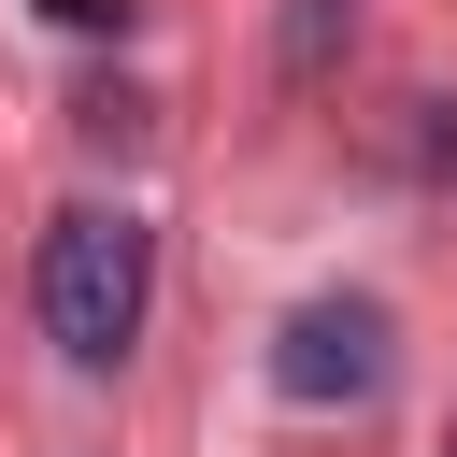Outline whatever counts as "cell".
Segmentation results:
<instances>
[{
	"instance_id": "obj_2",
	"label": "cell",
	"mask_w": 457,
	"mask_h": 457,
	"mask_svg": "<svg viewBox=\"0 0 457 457\" xmlns=\"http://www.w3.org/2000/svg\"><path fill=\"white\" fill-rule=\"evenodd\" d=\"M386 300H300L286 343H271V386L286 400H386Z\"/></svg>"
},
{
	"instance_id": "obj_4",
	"label": "cell",
	"mask_w": 457,
	"mask_h": 457,
	"mask_svg": "<svg viewBox=\"0 0 457 457\" xmlns=\"http://www.w3.org/2000/svg\"><path fill=\"white\" fill-rule=\"evenodd\" d=\"M428 171H457V100H428Z\"/></svg>"
},
{
	"instance_id": "obj_3",
	"label": "cell",
	"mask_w": 457,
	"mask_h": 457,
	"mask_svg": "<svg viewBox=\"0 0 457 457\" xmlns=\"http://www.w3.org/2000/svg\"><path fill=\"white\" fill-rule=\"evenodd\" d=\"M57 29H129V0H43Z\"/></svg>"
},
{
	"instance_id": "obj_1",
	"label": "cell",
	"mask_w": 457,
	"mask_h": 457,
	"mask_svg": "<svg viewBox=\"0 0 457 457\" xmlns=\"http://www.w3.org/2000/svg\"><path fill=\"white\" fill-rule=\"evenodd\" d=\"M143 286H157L143 214L71 200V214L43 228V328H57V357H71V371H114V357L143 343Z\"/></svg>"
}]
</instances>
